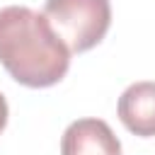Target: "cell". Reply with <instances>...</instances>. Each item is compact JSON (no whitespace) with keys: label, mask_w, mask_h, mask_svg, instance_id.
<instances>
[{"label":"cell","mask_w":155,"mask_h":155,"mask_svg":"<svg viewBox=\"0 0 155 155\" xmlns=\"http://www.w3.org/2000/svg\"><path fill=\"white\" fill-rule=\"evenodd\" d=\"M0 63L24 87H51L70 68V51L46 17L24 5L0 7Z\"/></svg>","instance_id":"1"},{"label":"cell","mask_w":155,"mask_h":155,"mask_svg":"<svg viewBox=\"0 0 155 155\" xmlns=\"http://www.w3.org/2000/svg\"><path fill=\"white\" fill-rule=\"evenodd\" d=\"M41 15L70 53L94 48L111 24L109 0H46Z\"/></svg>","instance_id":"2"},{"label":"cell","mask_w":155,"mask_h":155,"mask_svg":"<svg viewBox=\"0 0 155 155\" xmlns=\"http://www.w3.org/2000/svg\"><path fill=\"white\" fill-rule=\"evenodd\" d=\"M61 155H121V143L102 119H78L61 138Z\"/></svg>","instance_id":"3"},{"label":"cell","mask_w":155,"mask_h":155,"mask_svg":"<svg viewBox=\"0 0 155 155\" xmlns=\"http://www.w3.org/2000/svg\"><path fill=\"white\" fill-rule=\"evenodd\" d=\"M119 121L140 138L155 136V82L140 80L128 85L116 104Z\"/></svg>","instance_id":"4"},{"label":"cell","mask_w":155,"mask_h":155,"mask_svg":"<svg viewBox=\"0 0 155 155\" xmlns=\"http://www.w3.org/2000/svg\"><path fill=\"white\" fill-rule=\"evenodd\" d=\"M7 116H10V109H7V102H5V97H2V92H0V133H2L5 126H7Z\"/></svg>","instance_id":"5"}]
</instances>
